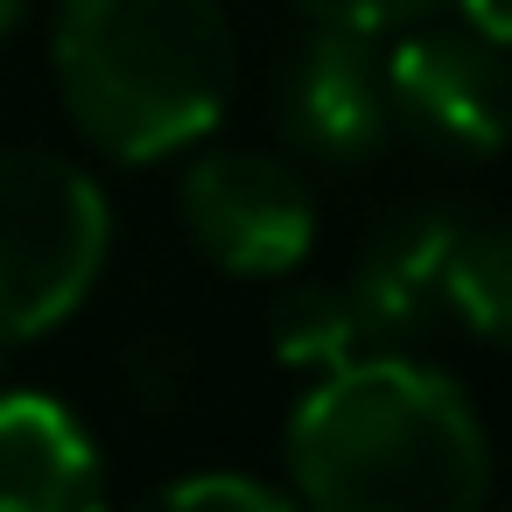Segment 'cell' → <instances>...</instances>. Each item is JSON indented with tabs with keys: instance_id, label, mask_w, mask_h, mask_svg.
<instances>
[{
	"instance_id": "cell-1",
	"label": "cell",
	"mask_w": 512,
	"mask_h": 512,
	"mask_svg": "<svg viewBox=\"0 0 512 512\" xmlns=\"http://www.w3.org/2000/svg\"><path fill=\"white\" fill-rule=\"evenodd\" d=\"M288 477L309 512H484L491 442L456 379L358 351L288 414Z\"/></svg>"
},
{
	"instance_id": "cell-2",
	"label": "cell",
	"mask_w": 512,
	"mask_h": 512,
	"mask_svg": "<svg viewBox=\"0 0 512 512\" xmlns=\"http://www.w3.org/2000/svg\"><path fill=\"white\" fill-rule=\"evenodd\" d=\"M239 85L218 0H57V92L113 162H162L204 141Z\"/></svg>"
},
{
	"instance_id": "cell-3",
	"label": "cell",
	"mask_w": 512,
	"mask_h": 512,
	"mask_svg": "<svg viewBox=\"0 0 512 512\" xmlns=\"http://www.w3.org/2000/svg\"><path fill=\"white\" fill-rule=\"evenodd\" d=\"M113 211L99 183L50 148H0V344L57 330L99 281Z\"/></svg>"
},
{
	"instance_id": "cell-4",
	"label": "cell",
	"mask_w": 512,
	"mask_h": 512,
	"mask_svg": "<svg viewBox=\"0 0 512 512\" xmlns=\"http://www.w3.org/2000/svg\"><path fill=\"white\" fill-rule=\"evenodd\" d=\"M183 225L197 239V253L225 274H288L302 267L309 239H316V204L309 183L260 148H211L183 169Z\"/></svg>"
},
{
	"instance_id": "cell-5",
	"label": "cell",
	"mask_w": 512,
	"mask_h": 512,
	"mask_svg": "<svg viewBox=\"0 0 512 512\" xmlns=\"http://www.w3.org/2000/svg\"><path fill=\"white\" fill-rule=\"evenodd\" d=\"M393 127L442 155H498L512 141V64L477 29H421L386 64Z\"/></svg>"
},
{
	"instance_id": "cell-6",
	"label": "cell",
	"mask_w": 512,
	"mask_h": 512,
	"mask_svg": "<svg viewBox=\"0 0 512 512\" xmlns=\"http://www.w3.org/2000/svg\"><path fill=\"white\" fill-rule=\"evenodd\" d=\"M372 36H351V29H316L295 64L281 71V134L330 162V169H351V162H372L393 134V106H386V64H372L365 50Z\"/></svg>"
},
{
	"instance_id": "cell-7",
	"label": "cell",
	"mask_w": 512,
	"mask_h": 512,
	"mask_svg": "<svg viewBox=\"0 0 512 512\" xmlns=\"http://www.w3.org/2000/svg\"><path fill=\"white\" fill-rule=\"evenodd\" d=\"M442 239H449V211L421 204L386 218L372 246L358 253L344 295L372 351H407L414 337L442 323Z\"/></svg>"
},
{
	"instance_id": "cell-8",
	"label": "cell",
	"mask_w": 512,
	"mask_h": 512,
	"mask_svg": "<svg viewBox=\"0 0 512 512\" xmlns=\"http://www.w3.org/2000/svg\"><path fill=\"white\" fill-rule=\"evenodd\" d=\"M0 512H106L99 449L50 393H0Z\"/></svg>"
},
{
	"instance_id": "cell-9",
	"label": "cell",
	"mask_w": 512,
	"mask_h": 512,
	"mask_svg": "<svg viewBox=\"0 0 512 512\" xmlns=\"http://www.w3.org/2000/svg\"><path fill=\"white\" fill-rule=\"evenodd\" d=\"M442 316L484 344L512 351V225L484 211H449L442 239Z\"/></svg>"
},
{
	"instance_id": "cell-10",
	"label": "cell",
	"mask_w": 512,
	"mask_h": 512,
	"mask_svg": "<svg viewBox=\"0 0 512 512\" xmlns=\"http://www.w3.org/2000/svg\"><path fill=\"white\" fill-rule=\"evenodd\" d=\"M267 337H274V358L295 365V372H337L358 358L365 330L351 316V295L330 288V281H302V288H281L274 309H267Z\"/></svg>"
},
{
	"instance_id": "cell-11",
	"label": "cell",
	"mask_w": 512,
	"mask_h": 512,
	"mask_svg": "<svg viewBox=\"0 0 512 512\" xmlns=\"http://www.w3.org/2000/svg\"><path fill=\"white\" fill-rule=\"evenodd\" d=\"M134 512H295L281 491L253 484V477H232V470H204V477H183V484H162L155 498H141Z\"/></svg>"
},
{
	"instance_id": "cell-12",
	"label": "cell",
	"mask_w": 512,
	"mask_h": 512,
	"mask_svg": "<svg viewBox=\"0 0 512 512\" xmlns=\"http://www.w3.org/2000/svg\"><path fill=\"white\" fill-rule=\"evenodd\" d=\"M127 379H134V393L155 407V414H169L183 393H190V351L183 344H169V337H148V344H134L127 351Z\"/></svg>"
},
{
	"instance_id": "cell-13",
	"label": "cell",
	"mask_w": 512,
	"mask_h": 512,
	"mask_svg": "<svg viewBox=\"0 0 512 512\" xmlns=\"http://www.w3.org/2000/svg\"><path fill=\"white\" fill-rule=\"evenodd\" d=\"M302 8L323 22V29H351V36H386V29H407L421 15H435L442 0H302Z\"/></svg>"
},
{
	"instance_id": "cell-14",
	"label": "cell",
	"mask_w": 512,
	"mask_h": 512,
	"mask_svg": "<svg viewBox=\"0 0 512 512\" xmlns=\"http://www.w3.org/2000/svg\"><path fill=\"white\" fill-rule=\"evenodd\" d=\"M456 8H463V22H470L484 43L512 50V0H456Z\"/></svg>"
},
{
	"instance_id": "cell-15",
	"label": "cell",
	"mask_w": 512,
	"mask_h": 512,
	"mask_svg": "<svg viewBox=\"0 0 512 512\" xmlns=\"http://www.w3.org/2000/svg\"><path fill=\"white\" fill-rule=\"evenodd\" d=\"M22 8H29V0H0V36H8V29L22 22Z\"/></svg>"
}]
</instances>
